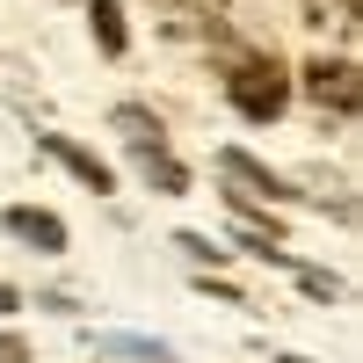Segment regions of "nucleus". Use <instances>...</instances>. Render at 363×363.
I'll return each instance as SVG.
<instances>
[{
  "instance_id": "2",
  "label": "nucleus",
  "mask_w": 363,
  "mask_h": 363,
  "mask_svg": "<svg viewBox=\"0 0 363 363\" xmlns=\"http://www.w3.org/2000/svg\"><path fill=\"white\" fill-rule=\"evenodd\" d=\"M218 174L233 182V211H247L255 196H269V203L291 196V182H284V174H269L255 153H240V145H225V153H218Z\"/></svg>"
},
{
  "instance_id": "10",
  "label": "nucleus",
  "mask_w": 363,
  "mask_h": 363,
  "mask_svg": "<svg viewBox=\"0 0 363 363\" xmlns=\"http://www.w3.org/2000/svg\"><path fill=\"white\" fill-rule=\"evenodd\" d=\"M313 29H356V0H306Z\"/></svg>"
},
{
  "instance_id": "11",
  "label": "nucleus",
  "mask_w": 363,
  "mask_h": 363,
  "mask_svg": "<svg viewBox=\"0 0 363 363\" xmlns=\"http://www.w3.org/2000/svg\"><path fill=\"white\" fill-rule=\"evenodd\" d=\"M174 247L189 255V262H211V269L225 262V247H218V240H203V233H174Z\"/></svg>"
},
{
  "instance_id": "5",
  "label": "nucleus",
  "mask_w": 363,
  "mask_h": 363,
  "mask_svg": "<svg viewBox=\"0 0 363 363\" xmlns=\"http://www.w3.org/2000/svg\"><path fill=\"white\" fill-rule=\"evenodd\" d=\"M109 131L131 145V153H153V145H167L160 138V116L153 109H138V102H124V109H109Z\"/></svg>"
},
{
  "instance_id": "6",
  "label": "nucleus",
  "mask_w": 363,
  "mask_h": 363,
  "mask_svg": "<svg viewBox=\"0 0 363 363\" xmlns=\"http://www.w3.org/2000/svg\"><path fill=\"white\" fill-rule=\"evenodd\" d=\"M44 153H51L58 167H73V174H80V182H87V189H95V196H109V189H116V174H109V167H102L95 153H80V145H73V138H44Z\"/></svg>"
},
{
  "instance_id": "1",
  "label": "nucleus",
  "mask_w": 363,
  "mask_h": 363,
  "mask_svg": "<svg viewBox=\"0 0 363 363\" xmlns=\"http://www.w3.org/2000/svg\"><path fill=\"white\" fill-rule=\"evenodd\" d=\"M225 102H233L240 116H255V124H269V116H284L291 80H284V66H277V58L240 51V58H233V73H225Z\"/></svg>"
},
{
  "instance_id": "4",
  "label": "nucleus",
  "mask_w": 363,
  "mask_h": 363,
  "mask_svg": "<svg viewBox=\"0 0 363 363\" xmlns=\"http://www.w3.org/2000/svg\"><path fill=\"white\" fill-rule=\"evenodd\" d=\"M8 233L29 240V247H44V255H66V225H58L51 211H37V203H15L8 211Z\"/></svg>"
},
{
  "instance_id": "15",
  "label": "nucleus",
  "mask_w": 363,
  "mask_h": 363,
  "mask_svg": "<svg viewBox=\"0 0 363 363\" xmlns=\"http://www.w3.org/2000/svg\"><path fill=\"white\" fill-rule=\"evenodd\" d=\"M277 363H313V356H277Z\"/></svg>"
},
{
  "instance_id": "7",
  "label": "nucleus",
  "mask_w": 363,
  "mask_h": 363,
  "mask_svg": "<svg viewBox=\"0 0 363 363\" xmlns=\"http://www.w3.org/2000/svg\"><path fill=\"white\" fill-rule=\"evenodd\" d=\"M131 160H138V174H145V182H160L167 196H182V189H189V174H182V160L167 153V145H153V153H131Z\"/></svg>"
},
{
  "instance_id": "8",
  "label": "nucleus",
  "mask_w": 363,
  "mask_h": 363,
  "mask_svg": "<svg viewBox=\"0 0 363 363\" xmlns=\"http://www.w3.org/2000/svg\"><path fill=\"white\" fill-rule=\"evenodd\" d=\"M95 349H102V356H124V363H174V349H160V342H138V335H102Z\"/></svg>"
},
{
  "instance_id": "3",
  "label": "nucleus",
  "mask_w": 363,
  "mask_h": 363,
  "mask_svg": "<svg viewBox=\"0 0 363 363\" xmlns=\"http://www.w3.org/2000/svg\"><path fill=\"white\" fill-rule=\"evenodd\" d=\"M306 87H313L320 109L356 116V66H349V58H313V66H306Z\"/></svg>"
},
{
  "instance_id": "9",
  "label": "nucleus",
  "mask_w": 363,
  "mask_h": 363,
  "mask_svg": "<svg viewBox=\"0 0 363 363\" xmlns=\"http://www.w3.org/2000/svg\"><path fill=\"white\" fill-rule=\"evenodd\" d=\"M87 22H95V44L116 58V51H124V8H116V0H95V15H87Z\"/></svg>"
},
{
  "instance_id": "12",
  "label": "nucleus",
  "mask_w": 363,
  "mask_h": 363,
  "mask_svg": "<svg viewBox=\"0 0 363 363\" xmlns=\"http://www.w3.org/2000/svg\"><path fill=\"white\" fill-rule=\"evenodd\" d=\"M298 284H306L313 298H342V284H335V277H327V269H306V277H298Z\"/></svg>"
},
{
  "instance_id": "13",
  "label": "nucleus",
  "mask_w": 363,
  "mask_h": 363,
  "mask_svg": "<svg viewBox=\"0 0 363 363\" xmlns=\"http://www.w3.org/2000/svg\"><path fill=\"white\" fill-rule=\"evenodd\" d=\"M0 363H29V342L22 335H0Z\"/></svg>"
},
{
  "instance_id": "14",
  "label": "nucleus",
  "mask_w": 363,
  "mask_h": 363,
  "mask_svg": "<svg viewBox=\"0 0 363 363\" xmlns=\"http://www.w3.org/2000/svg\"><path fill=\"white\" fill-rule=\"evenodd\" d=\"M15 306H22V298H15V291H8V284H0V313H15Z\"/></svg>"
}]
</instances>
